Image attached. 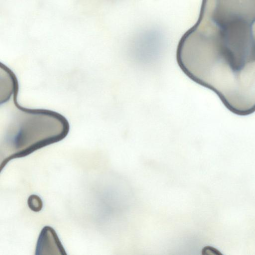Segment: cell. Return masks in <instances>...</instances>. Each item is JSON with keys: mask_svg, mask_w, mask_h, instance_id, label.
<instances>
[{"mask_svg": "<svg viewBox=\"0 0 255 255\" xmlns=\"http://www.w3.org/2000/svg\"><path fill=\"white\" fill-rule=\"evenodd\" d=\"M176 58L186 76L215 93L231 112L254 113L255 0H202Z\"/></svg>", "mask_w": 255, "mask_h": 255, "instance_id": "obj_1", "label": "cell"}, {"mask_svg": "<svg viewBox=\"0 0 255 255\" xmlns=\"http://www.w3.org/2000/svg\"><path fill=\"white\" fill-rule=\"evenodd\" d=\"M18 93L0 101V153L10 160L26 156L64 139L69 131L67 120L60 114L45 109H31L17 102Z\"/></svg>", "mask_w": 255, "mask_h": 255, "instance_id": "obj_2", "label": "cell"}, {"mask_svg": "<svg viewBox=\"0 0 255 255\" xmlns=\"http://www.w3.org/2000/svg\"><path fill=\"white\" fill-rule=\"evenodd\" d=\"M29 207L34 212H38L42 207V202L40 197L35 195H31L28 200Z\"/></svg>", "mask_w": 255, "mask_h": 255, "instance_id": "obj_3", "label": "cell"}, {"mask_svg": "<svg viewBox=\"0 0 255 255\" xmlns=\"http://www.w3.org/2000/svg\"><path fill=\"white\" fill-rule=\"evenodd\" d=\"M203 255H222L221 253L215 248L210 246L205 247L202 250Z\"/></svg>", "mask_w": 255, "mask_h": 255, "instance_id": "obj_4", "label": "cell"}]
</instances>
